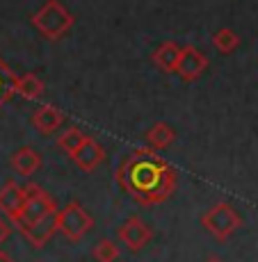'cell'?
<instances>
[{"label": "cell", "instance_id": "cell-21", "mask_svg": "<svg viewBox=\"0 0 258 262\" xmlns=\"http://www.w3.org/2000/svg\"><path fill=\"white\" fill-rule=\"evenodd\" d=\"M0 262H16V260H14L7 251H0Z\"/></svg>", "mask_w": 258, "mask_h": 262}, {"label": "cell", "instance_id": "cell-10", "mask_svg": "<svg viewBox=\"0 0 258 262\" xmlns=\"http://www.w3.org/2000/svg\"><path fill=\"white\" fill-rule=\"evenodd\" d=\"M21 233L34 249H44V246L50 242V237L57 233V210L46 214L44 219H39V221H34V224L21 228Z\"/></svg>", "mask_w": 258, "mask_h": 262}, {"label": "cell", "instance_id": "cell-17", "mask_svg": "<svg viewBox=\"0 0 258 262\" xmlns=\"http://www.w3.org/2000/svg\"><path fill=\"white\" fill-rule=\"evenodd\" d=\"M16 80H18V75L3 62V57H0V105L9 103V98L16 94Z\"/></svg>", "mask_w": 258, "mask_h": 262}, {"label": "cell", "instance_id": "cell-14", "mask_svg": "<svg viewBox=\"0 0 258 262\" xmlns=\"http://www.w3.org/2000/svg\"><path fill=\"white\" fill-rule=\"evenodd\" d=\"M144 137H146V142H149V148L163 150V148H169V146L176 142V130L171 128V125H167L165 121H158V123H153L146 130Z\"/></svg>", "mask_w": 258, "mask_h": 262}, {"label": "cell", "instance_id": "cell-19", "mask_svg": "<svg viewBox=\"0 0 258 262\" xmlns=\"http://www.w3.org/2000/svg\"><path fill=\"white\" fill-rule=\"evenodd\" d=\"M85 137H87V135H85L83 130L75 128V125H71V128H67L57 139H55V144H57L67 155H71L80 144H83V139H85Z\"/></svg>", "mask_w": 258, "mask_h": 262}, {"label": "cell", "instance_id": "cell-12", "mask_svg": "<svg viewBox=\"0 0 258 262\" xmlns=\"http://www.w3.org/2000/svg\"><path fill=\"white\" fill-rule=\"evenodd\" d=\"M9 164H12V169L16 171L18 176H34L42 169V155L34 148H30V146H23V148H18L16 153L12 155Z\"/></svg>", "mask_w": 258, "mask_h": 262}, {"label": "cell", "instance_id": "cell-3", "mask_svg": "<svg viewBox=\"0 0 258 262\" xmlns=\"http://www.w3.org/2000/svg\"><path fill=\"white\" fill-rule=\"evenodd\" d=\"M201 226H204L217 242H226L242 228V216L231 203L220 201V203L212 205L208 212H204Z\"/></svg>", "mask_w": 258, "mask_h": 262}, {"label": "cell", "instance_id": "cell-15", "mask_svg": "<svg viewBox=\"0 0 258 262\" xmlns=\"http://www.w3.org/2000/svg\"><path fill=\"white\" fill-rule=\"evenodd\" d=\"M16 94L25 100H39L44 96V82L39 75L34 73H23L16 80Z\"/></svg>", "mask_w": 258, "mask_h": 262}, {"label": "cell", "instance_id": "cell-8", "mask_svg": "<svg viewBox=\"0 0 258 262\" xmlns=\"http://www.w3.org/2000/svg\"><path fill=\"white\" fill-rule=\"evenodd\" d=\"M69 158L73 160V162L78 164L83 171H87V173H89V171L98 169L101 164L105 162V148L96 142L94 137H89V135H87V137L83 139V144H80L78 148L69 155Z\"/></svg>", "mask_w": 258, "mask_h": 262}, {"label": "cell", "instance_id": "cell-6", "mask_svg": "<svg viewBox=\"0 0 258 262\" xmlns=\"http://www.w3.org/2000/svg\"><path fill=\"white\" fill-rule=\"evenodd\" d=\"M117 237L128 251L137 253V251H142L151 239H153V230H151L140 216H130V219H126L124 224L119 226Z\"/></svg>", "mask_w": 258, "mask_h": 262}, {"label": "cell", "instance_id": "cell-16", "mask_svg": "<svg viewBox=\"0 0 258 262\" xmlns=\"http://www.w3.org/2000/svg\"><path fill=\"white\" fill-rule=\"evenodd\" d=\"M210 41H212V48H215L220 55H231L237 46H240V37H237L231 28L217 30V32L212 34Z\"/></svg>", "mask_w": 258, "mask_h": 262}, {"label": "cell", "instance_id": "cell-1", "mask_svg": "<svg viewBox=\"0 0 258 262\" xmlns=\"http://www.w3.org/2000/svg\"><path fill=\"white\" fill-rule=\"evenodd\" d=\"M119 187L140 205H160L169 201L176 191L178 173L153 148H135L117 167Z\"/></svg>", "mask_w": 258, "mask_h": 262}, {"label": "cell", "instance_id": "cell-13", "mask_svg": "<svg viewBox=\"0 0 258 262\" xmlns=\"http://www.w3.org/2000/svg\"><path fill=\"white\" fill-rule=\"evenodd\" d=\"M181 48L183 46H178L176 41H165V43H160V46L153 50L151 59H153V64L163 73H176L178 57H181Z\"/></svg>", "mask_w": 258, "mask_h": 262}, {"label": "cell", "instance_id": "cell-22", "mask_svg": "<svg viewBox=\"0 0 258 262\" xmlns=\"http://www.w3.org/2000/svg\"><path fill=\"white\" fill-rule=\"evenodd\" d=\"M204 262H224V260H222V258H217V255H210V258H206Z\"/></svg>", "mask_w": 258, "mask_h": 262}, {"label": "cell", "instance_id": "cell-7", "mask_svg": "<svg viewBox=\"0 0 258 262\" xmlns=\"http://www.w3.org/2000/svg\"><path fill=\"white\" fill-rule=\"evenodd\" d=\"M208 69V57L194 46H185L181 48V57H178V67L176 73L185 80V82H196L201 75Z\"/></svg>", "mask_w": 258, "mask_h": 262}, {"label": "cell", "instance_id": "cell-4", "mask_svg": "<svg viewBox=\"0 0 258 262\" xmlns=\"http://www.w3.org/2000/svg\"><path fill=\"white\" fill-rule=\"evenodd\" d=\"M57 230L69 242H80L94 230V216L78 201H69L62 210H57Z\"/></svg>", "mask_w": 258, "mask_h": 262}, {"label": "cell", "instance_id": "cell-2", "mask_svg": "<svg viewBox=\"0 0 258 262\" xmlns=\"http://www.w3.org/2000/svg\"><path fill=\"white\" fill-rule=\"evenodd\" d=\"M30 23H32V28L37 30L42 37L50 39V41H57V39H62L64 34L73 28L75 18L59 0H46V3L32 14Z\"/></svg>", "mask_w": 258, "mask_h": 262}, {"label": "cell", "instance_id": "cell-20", "mask_svg": "<svg viewBox=\"0 0 258 262\" xmlns=\"http://www.w3.org/2000/svg\"><path fill=\"white\" fill-rule=\"evenodd\" d=\"M12 224H9L7 219H3V216H0V246L5 244V242H7L9 237H12Z\"/></svg>", "mask_w": 258, "mask_h": 262}, {"label": "cell", "instance_id": "cell-5", "mask_svg": "<svg viewBox=\"0 0 258 262\" xmlns=\"http://www.w3.org/2000/svg\"><path fill=\"white\" fill-rule=\"evenodd\" d=\"M25 191H28V194H25L23 208H21V212H18L16 224H14L18 230L25 228V226H30V224H34V221L44 219L46 214L57 210V203L53 201V196H50L46 189L39 187V185H28Z\"/></svg>", "mask_w": 258, "mask_h": 262}, {"label": "cell", "instance_id": "cell-18", "mask_svg": "<svg viewBox=\"0 0 258 262\" xmlns=\"http://www.w3.org/2000/svg\"><path fill=\"white\" fill-rule=\"evenodd\" d=\"M119 255H121L119 244L114 239H110V237L98 239V242H96V246L92 249V258L96 262H114Z\"/></svg>", "mask_w": 258, "mask_h": 262}, {"label": "cell", "instance_id": "cell-11", "mask_svg": "<svg viewBox=\"0 0 258 262\" xmlns=\"http://www.w3.org/2000/svg\"><path fill=\"white\" fill-rule=\"evenodd\" d=\"M30 121H32V128L37 130V133L53 135L55 130L64 123V114L59 112L57 107H53V105H42V107L34 110V114L30 117Z\"/></svg>", "mask_w": 258, "mask_h": 262}, {"label": "cell", "instance_id": "cell-9", "mask_svg": "<svg viewBox=\"0 0 258 262\" xmlns=\"http://www.w3.org/2000/svg\"><path fill=\"white\" fill-rule=\"evenodd\" d=\"M25 194H28L25 187H21L14 178H9L7 183L3 185V189H0V212L7 216V221H12V224H16L18 212H21V208H23Z\"/></svg>", "mask_w": 258, "mask_h": 262}]
</instances>
